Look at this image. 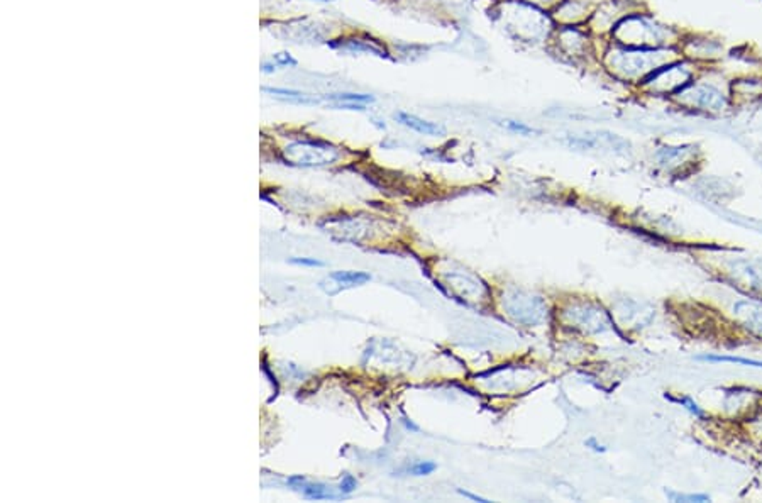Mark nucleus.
<instances>
[{
	"label": "nucleus",
	"instance_id": "obj_5",
	"mask_svg": "<svg viewBox=\"0 0 762 503\" xmlns=\"http://www.w3.org/2000/svg\"><path fill=\"white\" fill-rule=\"evenodd\" d=\"M566 315L571 317L574 327L581 329L583 333L598 334L610 329L612 326L608 312H605L603 309L598 307V305L588 304V302H583V304L579 305H572V309L570 312H566Z\"/></svg>",
	"mask_w": 762,
	"mask_h": 503
},
{
	"label": "nucleus",
	"instance_id": "obj_13",
	"mask_svg": "<svg viewBox=\"0 0 762 503\" xmlns=\"http://www.w3.org/2000/svg\"><path fill=\"white\" fill-rule=\"evenodd\" d=\"M265 92L273 93L275 97L283 98L287 102H295V104H317V98L309 97L307 93L298 92V90H287V89H269L265 87Z\"/></svg>",
	"mask_w": 762,
	"mask_h": 503
},
{
	"label": "nucleus",
	"instance_id": "obj_23",
	"mask_svg": "<svg viewBox=\"0 0 762 503\" xmlns=\"http://www.w3.org/2000/svg\"><path fill=\"white\" fill-rule=\"evenodd\" d=\"M291 265H300V266H312V268H320L324 266V261L315 260V258H293L290 260Z\"/></svg>",
	"mask_w": 762,
	"mask_h": 503
},
{
	"label": "nucleus",
	"instance_id": "obj_1",
	"mask_svg": "<svg viewBox=\"0 0 762 503\" xmlns=\"http://www.w3.org/2000/svg\"><path fill=\"white\" fill-rule=\"evenodd\" d=\"M285 158L295 166H324L339 159L341 151L333 144L320 141H297L285 148Z\"/></svg>",
	"mask_w": 762,
	"mask_h": 503
},
{
	"label": "nucleus",
	"instance_id": "obj_7",
	"mask_svg": "<svg viewBox=\"0 0 762 503\" xmlns=\"http://www.w3.org/2000/svg\"><path fill=\"white\" fill-rule=\"evenodd\" d=\"M734 315L749 329L762 331V298H743L735 302Z\"/></svg>",
	"mask_w": 762,
	"mask_h": 503
},
{
	"label": "nucleus",
	"instance_id": "obj_27",
	"mask_svg": "<svg viewBox=\"0 0 762 503\" xmlns=\"http://www.w3.org/2000/svg\"><path fill=\"white\" fill-rule=\"evenodd\" d=\"M319 2H333V0H319Z\"/></svg>",
	"mask_w": 762,
	"mask_h": 503
},
{
	"label": "nucleus",
	"instance_id": "obj_17",
	"mask_svg": "<svg viewBox=\"0 0 762 503\" xmlns=\"http://www.w3.org/2000/svg\"><path fill=\"white\" fill-rule=\"evenodd\" d=\"M669 400H673V402H677V403H680L681 407L686 408V410L690 412V414L695 415V417L703 418V417H705V415H706V414H705V410H703V408L699 407L698 403H696L695 400L691 399V396L681 395V396H677V399H673V396H669Z\"/></svg>",
	"mask_w": 762,
	"mask_h": 503
},
{
	"label": "nucleus",
	"instance_id": "obj_12",
	"mask_svg": "<svg viewBox=\"0 0 762 503\" xmlns=\"http://www.w3.org/2000/svg\"><path fill=\"white\" fill-rule=\"evenodd\" d=\"M330 280L337 282L339 285L344 287H356L363 285V283L370 282L371 275L364 271H335L330 275Z\"/></svg>",
	"mask_w": 762,
	"mask_h": 503
},
{
	"label": "nucleus",
	"instance_id": "obj_8",
	"mask_svg": "<svg viewBox=\"0 0 762 503\" xmlns=\"http://www.w3.org/2000/svg\"><path fill=\"white\" fill-rule=\"evenodd\" d=\"M395 119L402 126H405L412 131H417L421 134H425V136H442V134H446V129L440 124L421 119L414 114H408V112H396Z\"/></svg>",
	"mask_w": 762,
	"mask_h": 503
},
{
	"label": "nucleus",
	"instance_id": "obj_19",
	"mask_svg": "<svg viewBox=\"0 0 762 503\" xmlns=\"http://www.w3.org/2000/svg\"><path fill=\"white\" fill-rule=\"evenodd\" d=\"M503 126H505L508 131H512V133L520 134V136H530V134H535L534 127L527 126V124L524 122H517V120H503Z\"/></svg>",
	"mask_w": 762,
	"mask_h": 503
},
{
	"label": "nucleus",
	"instance_id": "obj_16",
	"mask_svg": "<svg viewBox=\"0 0 762 503\" xmlns=\"http://www.w3.org/2000/svg\"><path fill=\"white\" fill-rule=\"evenodd\" d=\"M302 491H304V495L307 498H312V500H324V498H334V495L330 493L329 488L326 487V484H320V483H307L305 481V484L302 487Z\"/></svg>",
	"mask_w": 762,
	"mask_h": 503
},
{
	"label": "nucleus",
	"instance_id": "obj_25",
	"mask_svg": "<svg viewBox=\"0 0 762 503\" xmlns=\"http://www.w3.org/2000/svg\"><path fill=\"white\" fill-rule=\"evenodd\" d=\"M458 493H459V495H462V497H464V498H469V500H473V502L488 503L486 498L480 497V495H475V493H469V491H466V490H458Z\"/></svg>",
	"mask_w": 762,
	"mask_h": 503
},
{
	"label": "nucleus",
	"instance_id": "obj_24",
	"mask_svg": "<svg viewBox=\"0 0 762 503\" xmlns=\"http://www.w3.org/2000/svg\"><path fill=\"white\" fill-rule=\"evenodd\" d=\"M586 447H590V449H593L595 453H605L607 451V447L601 446V444H598V440L595 437H590V439H586Z\"/></svg>",
	"mask_w": 762,
	"mask_h": 503
},
{
	"label": "nucleus",
	"instance_id": "obj_14",
	"mask_svg": "<svg viewBox=\"0 0 762 503\" xmlns=\"http://www.w3.org/2000/svg\"><path fill=\"white\" fill-rule=\"evenodd\" d=\"M699 359L710 361V363H735V364H742V366L762 368V361L749 359V358H739V356H713V355H708V356H699Z\"/></svg>",
	"mask_w": 762,
	"mask_h": 503
},
{
	"label": "nucleus",
	"instance_id": "obj_21",
	"mask_svg": "<svg viewBox=\"0 0 762 503\" xmlns=\"http://www.w3.org/2000/svg\"><path fill=\"white\" fill-rule=\"evenodd\" d=\"M271 61L276 65V67H297V60H295V58H291V54H288V53L273 54Z\"/></svg>",
	"mask_w": 762,
	"mask_h": 503
},
{
	"label": "nucleus",
	"instance_id": "obj_10",
	"mask_svg": "<svg viewBox=\"0 0 762 503\" xmlns=\"http://www.w3.org/2000/svg\"><path fill=\"white\" fill-rule=\"evenodd\" d=\"M732 96L737 98H761L762 97V80L761 78H743L732 83Z\"/></svg>",
	"mask_w": 762,
	"mask_h": 503
},
{
	"label": "nucleus",
	"instance_id": "obj_26",
	"mask_svg": "<svg viewBox=\"0 0 762 503\" xmlns=\"http://www.w3.org/2000/svg\"><path fill=\"white\" fill-rule=\"evenodd\" d=\"M261 70L265 73H273L276 70V65L275 63H262Z\"/></svg>",
	"mask_w": 762,
	"mask_h": 503
},
{
	"label": "nucleus",
	"instance_id": "obj_18",
	"mask_svg": "<svg viewBox=\"0 0 762 503\" xmlns=\"http://www.w3.org/2000/svg\"><path fill=\"white\" fill-rule=\"evenodd\" d=\"M666 495L673 502H710L708 495L703 493H677V491L666 490Z\"/></svg>",
	"mask_w": 762,
	"mask_h": 503
},
{
	"label": "nucleus",
	"instance_id": "obj_3",
	"mask_svg": "<svg viewBox=\"0 0 762 503\" xmlns=\"http://www.w3.org/2000/svg\"><path fill=\"white\" fill-rule=\"evenodd\" d=\"M674 96L680 100V104L699 112L717 114V112H721L727 107V97L724 96L720 89L710 85V83H690Z\"/></svg>",
	"mask_w": 762,
	"mask_h": 503
},
{
	"label": "nucleus",
	"instance_id": "obj_6",
	"mask_svg": "<svg viewBox=\"0 0 762 503\" xmlns=\"http://www.w3.org/2000/svg\"><path fill=\"white\" fill-rule=\"evenodd\" d=\"M730 275L746 290L762 297V260H737L730 265Z\"/></svg>",
	"mask_w": 762,
	"mask_h": 503
},
{
	"label": "nucleus",
	"instance_id": "obj_2",
	"mask_svg": "<svg viewBox=\"0 0 762 503\" xmlns=\"http://www.w3.org/2000/svg\"><path fill=\"white\" fill-rule=\"evenodd\" d=\"M617 31L627 32L625 36H620V43L627 46H636V48H645V46L654 48V46L662 45L667 36V29L640 16L623 19L617 25Z\"/></svg>",
	"mask_w": 762,
	"mask_h": 503
},
{
	"label": "nucleus",
	"instance_id": "obj_15",
	"mask_svg": "<svg viewBox=\"0 0 762 503\" xmlns=\"http://www.w3.org/2000/svg\"><path fill=\"white\" fill-rule=\"evenodd\" d=\"M329 100L337 102V104H371L374 102V97L370 93H333L327 97Z\"/></svg>",
	"mask_w": 762,
	"mask_h": 503
},
{
	"label": "nucleus",
	"instance_id": "obj_4",
	"mask_svg": "<svg viewBox=\"0 0 762 503\" xmlns=\"http://www.w3.org/2000/svg\"><path fill=\"white\" fill-rule=\"evenodd\" d=\"M614 65L625 76H639V75H652L659 68L666 67L664 63H655L654 60H673V56L666 51H645V49H632V51H618L615 53Z\"/></svg>",
	"mask_w": 762,
	"mask_h": 503
},
{
	"label": "nucleus",
	"instance_id": "obj_22",
	"mask_svg": "<svg viewBox=\"0 0 762 503\" xmlns=\"http://www.w3.org/2000/svg\"><path fill=\"white\" fill-rule=\"evenodd\" d=\"M356 487H357V481H356L355 476L346 475L341 481V488H339V490H341V493L348 495V493H351V491H355Z\"/></svg>",
	"mask_w": 762,
	"mask_h": 503
},
{
	"label": "nucleus",
	"instance_id": "obj_11",
	"mask_svg": "<svg viewBox=\"0 0 762 503\" xmlns=\"http://www.w3.org/2000/svg\"><path fill=\"white\" fill-rule=\"evenodd\" d=\"M720 53V45L717 41H710V39H695L691 49V56L696 60H713L718 58Z\"/></svg>",
	"mask_w": 762,
	"mask_h": 503
},
{
	"label": "nucleus",
	"instance_id": "obj_9",
	"mask_svg": "<svg viewBox=\"0 0 762 503\" xmlns=\"http://www.w3.org/2000/svg\"><path fill=\"white\" fill-rule=\"evenodd\" d=\"M696 153L698 148L696 146H677V148H666L664 151L659 153V159L664 166H680L688 165L690 161H696Z\"/></svg>",
	"mask_w": 762,
	"mask_h": 503
},
{
	"label": "nucleus",
	"instance_id": "obj_20",
	"mask_svg": "<svg viewBox=\"0 0 762 503\" xmlns=\"http://www.w3.org/2000/svg\"><path fill=\"white\" fill-rule=\"evenodd\" d=\"M437 469V465L432 461H418L410 468V473L415 476H427Z\"/></svg>",
	"mask_w": 762,
	"mask_h": 503
}]
</instances>
